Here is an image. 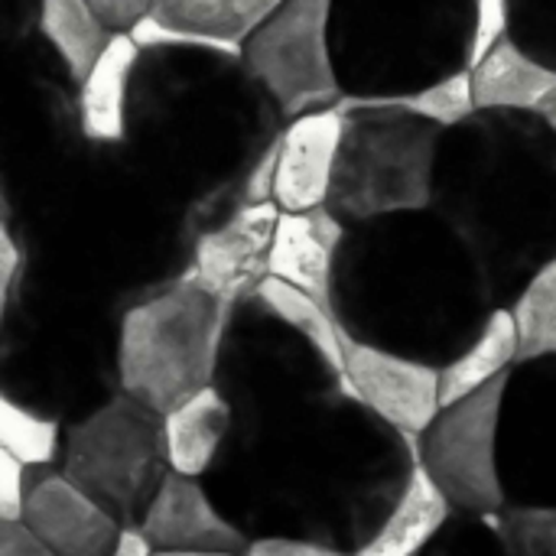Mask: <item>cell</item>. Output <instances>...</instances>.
<instances>
[{
	"mask_svg": "<svg viewBox=\"0 0 556 556\" xmlns=\"http://www.w3.org/2000/svg\"><path fill=\"white\" fill-rule=\"evenodd\" d=\"M130 36L143 46V49H195V52H215L222 59H241L244 46L241 42H228L218 36H205L199 29H186V26H169L156 16L140 20Z\"/></svg>",
	"mask_w": 556,
	"mask_h": 556,
	"instance_id": "cell-27",
	"label": "cell"
},
{
	"mask_svg": "<svg viewBox=\"0 0 556 556\" xmlns=\"http://www.w3.org/2000/svg\"><path fill=\"white\" fill-rule=\"evenodd\" d=\"M244 556H349L342 551H332L316 541H300V538H257Z\"/></svg>",
	"mask_w": 556,
	"mask_h": 556,
	"instance_id": "cell-33",
	"label": "cell"
},
{
	"mask_svg": "<svg viewBox=\"0 0 556 556\" xmlns=\"http://www.w3.org/2000/svg\"><path fill=\"white\" fill-rule=\"evenodd\" d=\"M511 556H556V508L508 505L492 518Z\"/></svg>",
	"mask_w": 556,
	"mask_h": 556,
	"instance_id": "cell-25",
	"label": "cell"
},
{
	"mask_svg": "<svg viewBox=\"0 0 556 556\" xmlns=\"http://www.w3.org/2000/svg\"><path fill=\"white\" fill-rule=\"evenodd\" d=\"M345 137V111L339 104L293 117L280 134V166L274 202L283 212H309L329 205L339 150Z\"/></svg>",
	"mask_w": 556,
	"mask_h": 556,
	"instance_id": "cell-12",
	"label": "cell"
},
{
	"mask_svg": "<svg viewBox=\"0 0 556 556\" xmlns=\"http://www.w3.org/2000/svg\"><path fill=\"white\" fill-rule=\"evenodd\" d=\"M518 365V329L515 316L505 306H495V313L485 319L479 336L440 368V404L450 407L479 388L492 384L498 375L511 371Z\"/></svg>",
	"mask_w": 556,
	"mask_h": 556,
	"instance_id": "cell-18",
	"label": "cell"
},
{
	"mask_svg": "<svg viewBox=\"0 0 556 556\" xmlns=\"http://www.w3.org/2000/svg\"><path fill=\"white\" fill-rule=\"evenodd\" d=\"M65 446V424L16 404L0 394V450L26 469H59Z\"/></svg>",
	"mask_w": 556,
	"mask_h": 556,
	"instance_id": "cell-24",
	"label": "cell"
},
{
	"mask_svg": "<svg viewBox=\"0 0 556 556\" xmlns=\"http://www.w3.org/2000/svg\"><path fill=\"white\" fill-rule=\"evenodd\" d=\"M277 166H280V137H274L270 147L254 160V166L244 179V202H270L274 199Z\"/></svg>",
	"mask_w": 556,
	"mask_h": 556,
	"instance_id": "cell-31",
	"label": "cell"
},
{
	"mask_svg": "<svg viewBox=\"0 0 556 556\" xmlns=\"http://www.w3.org/2000/svg\"><path fill=\"white\" fill-rule=\"evenodd\" d=\"M280 7L283 0H153L150 16L244 46V39Z\"/></svg>",
	"mask_w": 556,
	"mask_h": 556,
	"instance_id": "cell-21",
	"label": "cell"
},
{
	"mask_svg": "<svg viewBox=\"0 0 556 556\" xmlns=\"http://www.w3.org/2000/svg\"><path fill=\"white\" fill-rule=\"evenodd\" d=\"M254 300H261L274 316L290 323L300 336H306L326 358L329 365L345 378V349H342V323L336 309L323 306L316 296L303 293L300 287L280 280V277H264L261 287L254 290ZM349 384V381H345Z\"/></svg>",
	"mask_w": 556,
	"mask_h": 556,
	"instance_id": "cell-22",
	"label": "cell"
},
{
	"mask_svg": "<svg viewBox=\"0 0 556 556\" xmlns=\"http://www.w3.org/2000/svg\"><path fill=\"white\" fill-rule=\"evenodd\" d=\"M342 104H352V108H365V104H375V108H401V111H410L430 124H437L440 130H450V127H459L466 124L479 104H476V81H472V68H456L424 88H414V91H397V94H345Z\"/></svg>",
	"mask_w": 556,
	"mask_h": 556,
	"instance_id": "cell-20",
	"label": "cell"
},
{
	"mask_svg": "<svg viewBox=\"0 0 556 556\" xmlns=\"http://www.w3.org/2000/svg\"><path fill=\"white\" fill-rule=\"evenodd\" d=\"M498 469L508 505L556 508V358L528 362L511 371L498 433Z\"/></svg>",
	"mask_w": 556,
	"mask_h": 556,
	"instance_id": "cell-7",
	"label": "cell"
},
{
	"mask_svg": "<svg viewBox=\"0 0 556 556\" xmlns=\"http://www.w3.org/2000/svg\"><path fill=\"white\" fill-rule=\"evenodd\" d=\"M26 270H29L26 251L20 248V241L10 228V215H3V222H0V313L26 287Z\"/></svg>",
	"mask_w": 556,
	"mask_h": 556,
	"instance_id": "cell-29",
	"label": "cell"
},
{
	"mask_svg": "<svg viewBox=\"0 0 556 556\" xmlns=\"http://www.w3.org/2000/svg\"><path fill=\"white\" fill-rule=\"evenodd\" d=\"M143 46L130 33H114L101 59L78 85V127L85 140L98 147L127 140V94Z\"/></svg>",
	"mask_w": 556,
	"mask_h": 556,
	"instance_id": "cell-14",
	"label": "cell"
},
{
	"mask_svg": "<svg viewBox=\"0 0 556 556\" xmlns=\"http://www.w3.org/2000/svg\"><path fill=\"white\" fill-rule=\"evenodd\" d=\"M111 33H130L153 13V0H88Z\"/></svg>",
	"mask_w": 556,
	"mask_h": 556,
	"instance_id": "cell-32",
	"label": "cell"
},
{
	"mask_svg": "<svg viewBox=\"0 0 556 556\" xmlns=\"http://www.w3.org/2000/svg\"><path fill=\"white\" fill-rule=\"evenodd\" d=\"M345 111V137L329 192V208L342 222H378L427 212L437 202V163L443 130L401 108Z\"/></svg>",
	"mask_w": 556,
	"mask_h": 556,
	"instance_id": "cell-3",
	"label": "cell"
},
{
	"mask_svg": "<svg viewBox=\"0 0 556 556\" xmlns=\"http://www.w3.org/2000/svg\"><path fill=\"white\" fill-rule=\"evenodd\" d=\"M417 466V440L339 388L235 417L205 489L251 541L300 538L355 556L378 534Z\"/></svg>",
	"mask_w": 556,
	"mask_h": 556,
	"instance_id": "cell-1",
	"label": "cell"
},
{
	"mask_svg": "<svg viewBox=\"0 0 556 556\" xmlns=\"http://www.w3.org/2000/svg\"><path fill=\"white\" fill-rule=\"evenodd\" d=\"M280 205L241 202L222 225L202 231L192 244V261L186 274L228 306H241L261 287L267 270V254L280 222Z\"/></svg>",
	"mask_w": 556,
	"mask_h": 556,
	"instance_id": "cell-9",
	"label": "cell"
},
{
	"mask_svg": "<svg viewBox=\"0 0 556 556\" xmlns=\"http://www.w3.org/2000/svg\"><path fill=\"white\" fill-rule=\"evenodd\" d=\"M345 235V222L329 205L309 212H280L267 254L270 277H280L336 309V267Z\"/></svg>",
	"mask_w": 556,
	"mask_h": 556,
	"instance_id": "cell-13",
	"label": "cell"
},
{
	"mask_svg": "<svg viewBox=\"0 0 556 556\" xmlns=\"http://www.w3.org/2000/svg\"><path fill=\"white\" fill-rule=\"evenodd\" d=\"M345 349V381L349 391L375 410L384 424L401 430L410 440H420L424 430L443 410L440 404V368L420 358L381 349L352 336L342 326Z\"/></svg>",
	"mask_w": 556,
	"mask_h": 556,
	"instance_id": "cell-8",
	"label": "cell"
},
{
	"mask_svg": "<svg viewBox=\"0 0 556 556\" xmlns=\"http://www.w3.org/2000/svg\"><path fill=\"white\" fill-rule=\"evenodd\" d=\"M472 81L479 111L541 114V108L556 94V65L505 36L472 65Z\"/></svg>",
	"mask_w": 556,
	"mask_h": 556,
	"instance_id": "cell-15",
	"label": "cell"
},
{
	"mask_svg": "<svg viewBox=\"0 0 556 556\" xmlns=\"http://www.w3.org/2000/svg\"><path fill=\"white\" fill-rule=\"evenodd\" d=\"M23 525L55 556H108L124 528L59 469H29Z\"/></svg>",
	"mask_w": 556,
	"mask_h": 556,
	"instance_id": "cell-10",
	"label": "cell"
},
{
	"mask_svg": "<svg viewBox=\"0 0 556 556\" xmlns=\"http://www.w3.org/2000/svg\"><path fill=\"white\" fill-rule=\"evenodd\" d=\"M153 556H244V554H176V551H156Z\"/></svg>",
	"mask_w": 556,
	"mask_h": 556,
	"instance_id": "cell-37",
	"label": "cell"
},
{
	"mask_svg": "<svg viewBox=\"0 0 556 556\" xmlns=\"http://www.w3.org/2000/svg\"><path fill=\"white\" fill-rule=\"evenodd\" d=\"M508 309L518 329V365L556 358V254L528 277Z\"/></svg>",
	"mask_w": 556,
	"mask_h": 556,
	"instance_id": "cell-23",
	"label": "cell"
},
{
	"mask_svg": "<svg viewBox=\"0 0 556 556\" xmlns=\"http://www.w3.org/2000/svg\"><path fill=\"white\" fill-rule=\"evenodd\" d=\"M538 117L551 127V134L556 137V94L547 101V104H544V108H541V114H538Z\"/></svg>",
	"mask_w": 556,
	"mask_h": 556,
	"instance_id": "cell-36",
	"label": "cell"
},
{
	"mask_svg": "<svg viewBox=\"0 0 556 556\" xmlns=\"http://www.w3.org/2000/svg\"><path fill=\"white\" fill-rule=\"evenodd\" d=\"M453 515V502L443 495L433 476L424 466H417L378 534L355 556H420Z\"/></svg>",
	"mask_w": 556,
	"mask_h": 556,
	"instance_id": "cell-17",
	"label": "cell"
},
{
	"mask_svg": "<svg viewBox=\"0 0 556 556\" xmlns=\"http://www.w3.org/2000/svg\"><path fill=\"white\" fill-rule=\"evenodd\" d=\"M511 26V0H472V49H469V68L485 59Z\"/></svg>",
	"mask_w": 556,
	"mask_h": 556,
	"instance_id": "cell-28",
	"label": "cell"
},
{
	"mask_svg": "<svg viewBox=\"0 0 556 556\" xmlns=\"http://www.w3.org/2000/svg\"><path fill=\"white\" fill-rule=\"evenodd\" d=\"M153 551L176 554H244L251 538L218 508L202 479L169 472L147 518L137 528Z\"/></svg>",
	"mask_w": 556,
	"mask_h": 556,
	"instance_id": "cell-11",
	"label": "cell"
},
{
	"mask_svg": "<svg viewBox=\"0 0 556 556\" xmlns=\"http://www.w3.org/2000/svg\"><path fill=\"white\" fill-rule=\"evenodd\" d=\"M420 556H511L492 518L456 511Z\"/></svg>",
	"mask_w": 556,
	"mask_h": 556,
	"instance_id": "cell-26",
	"label": "cell"
},
{
	"mask_svg": "<svg viewBox=\"0 0 556 556\" xmlns=\"http://www.w3.org/2000/svg\"><path fill=\"white\" fill-rule=\"evenodd\" d=\"M153 544L137 531V528H124V534H121V541H117V547L111 551L108 556H153Z\"/></svg>",
	"mask_w": 556,
	"mask_h": 556,
	"instance_id": "cell-35",
	"label": "cell"
},
{
	"mask_svg": "<svg viewBox=\"0 0 556 556\" xmlns=\"http://www.w3.org/2000/svg\"><path fill=\"white\" fill-rule=\"evenodd\" d=\"M511 371L476 394L443 407L417 440L420 466L433 476L456 511L495 518L508 508L498 469V433Z\"/></svg>",
	"mask_w": 556,
	"mask_h": 556,
	"instance_id": "cell-6",
	"label": "cell"
},
{
	"mask_svg": "<svg viewBox=\"0 0 556 556\" xmlns=\"http://www.w3.org/2000/svg\"><path fill=\"white\" fill-rule=\"evenodd\" d=\"M235 306L212 296L186 270L124 306L117 319L121 391L169 414L215 384Z\"/></svg>",
	"mask_w": 556,
	"mask_h": 556,
	"instance_id": "cell-2",
	"label": "cell"
},
{
	"mask_svg": "<svg viewBox=\"0 0 556 556\" xmlns=\"http://www.w3.org/2000/svg\"><path fill=\"white\" fill-rule=\"evenodd\" d=\"M29 492V469L0 450V521H23Z\"/></svg>",
	"mask_w": 556,
	"mask_h": 556,
	"instance_id": "cell-30",
	"label": "cell"
},
{
	"mask_svg": "<svg viewBox=\"0 0 556 556\" xmlns=\"http://www.w3.org/2000/svg\"><path fill=\"white\" fill-rule=\"evenodd\" d=\"M59 472L117 518L121 528H140L173 472L163 414L121 391L85 420L65 427Z\"/></svg>",
	"mask_w": 556,
	"mask_h": 556,
	"instance_id": "cell-4",
	"label": "cell"
},
{
	"mask_svg": "<svg viewBox=\"0 0 556 556\" xmlns=\"http://www.w3.org/2000/svg\"><path fill=\"white\" fill-rule=\"evenodd\" d=\"M36 26L42 39L52 46V52L62 59L75 85L85 81V75L91 72V65L101 59L114 36L88 0H39Z\"/></svg>",
	"mask_w": 556,
	"mask_h": 556,
	"instance_id": "cell-19",
	"label": "cell"
},
{
	"mask_svg": "<svg viewBox=\"0 0 556 556\" xmlns=\"http://www.w3.org/2000/svg\"><path fill=\"white\" fill-rule=\"evenodd\" d=\"M0 556H55L23 521H0Z\"/></svg>",
	"mask_w": 556,
	"mask_h": 556,
	"instance_id": "cell-34",
	"label": "cell"
},
{
	"mask_svg": "<svg viewBox=\"0 0 556 556\" xmlns=\"http://www.w3.org/2000/svg\"><path fill=\"white\" fill-rule=\"evenodd\" d=\"M163 424L173 472L205 479L235 430V407L215 384H208L176 410L163 414Z\"/></svg>",
	"mask_w": 556,
	"mask_h": 556,
	"instance_id": "cell-16",
	"label": "cell"
},
{
	"mask_svg": "<svg viewBox=\"0 0 556 556\" xmlns=\"http://www.w3.org/2000/svg\"><path fill=\"white\" fill-rule=\"evenodd\" d=\"M332 13L336 0H283L244 39L241 62L290 121L345 98L332 49Z\"/></svg>",
	"mask_w": 556,
	"mask_h": 556,
	"instance_id": "cell-5",
	"label": "cell"
}]
</instances>
